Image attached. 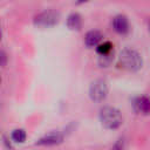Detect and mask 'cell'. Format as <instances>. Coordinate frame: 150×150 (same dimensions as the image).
I'll return each mask as SVG.
<instances>
[{"label":"cell","instance_id":"1","mask_svg":"<svg viewBox=\"0 0 150 150\" xmlns=\"http://www.w3.org/2000/svg\"><path fill=\"white\" fill-rule=\"evenodd\" d=\"M117 64L121 69L130 73L138 71L142 66H143V59L141 54L131 48H124L121 50L118 59H117Z\"/></svg>","mask_w":150,"mask_h":150},{"label":"cell","instance_id":"16","mask_svg":"<svg viewBox=\"0 0 150 150\" xmlns=\"http://www.w3.org/2000/svg\"><path fill=\"white\" fill-rule=\"evenodd\" d=\"M2 40V27H1V23H0V41Z\"/></svg>","mask_w":150,"mask_h":150},{"label":"cell","instance_id":"10","mask_svg":"<svg viewBox=\"0 0 150 150\" xmlns=\"http://www.w3.org/2000/svg\"><path fill=\"white\" fill-rule=\"evenodd\" d=\"M95 49H96L97 55H105V54L114 52V45L110 41H103V42L98 43L95 47Z\"/></svg>","mask_w":150,"mask_h":150},{"label":"cell","instance_id":"3","mask_svg":"<svg viewBox=\"0 0 150 150\" xmlns=\"http://www.w3.org/2000/svg\"><path fill=\"white\" fill-rule=\"evenodd\" d=\"M60 21V13L55 9H45L33 18V25L38 28H52Z\"/></svg>","mask_w":150,"mask_h":150},{"label":"cell","instance_id":"14","mask_svg":"<svg viewBox=\"0 0 150 150\" xmlns=\"http://www.w3.org/2000/svg\"><path fill=\"white\" fill-rule=\"evenodd\" d=\"M124 145H123V139H118L112 146H111V150H123Z\"/></svg>","mask_w":150,"mask_h":150},{"label":"cell","instance_id":"5","mask_svg":"<svg viewBox=\"0 0 150 150\" xmlns=\"http://www.w3.org/2000/svg\"><path fill=\"white\" fill-rule=\"evenodd\" d=\"M111 27L115 33L120 35H127L130 32V22L124 14H117L111 20Z\"/></svg>","mask_w":150,"mask_h":150},{"label":"cell","instance_id":"12","mask_svg":"<svg viewBox=\"0 0 150 150\" xmlns=\"http://www.w3.org/2000/svg\"><path fill=\"white\" fill-rule=\"evenodd\" d=\"M27 138V134L23 129L19 128V129H14L11 134V139L15 143H23Z\"/></svg>","mask_w":150,"mask_h":150},{"label":"cell","instance_id":"4","mask_svg":"<svg viewBox=\"0 0 150 150\" xmlns=\"http://www.w3.org/2000/svg\"><path fill=\"white\" fill-rule=\"evenodd\" d=\"M109 93L108 82L103 79H96L94 80L88 89V95L93 102H103Z\"/></svg>","mask_w":150,"mask_h":150},{"label":"cell","instance_id":"15","mask_svg":"<svg viewBox=\"0 0 150 150\" xmlns=\"http://www.w3.org/2000/svg\"><path fill=\"white\" fill-rule=\"evenodd\" d=\"M89 1H93V0H77L76 1V5H82V4H87Z\"/></svg>","mask_w":150,"mask_h":150},{"label":"cell","instance_id":"17","mask_svg":"<svg viewBox=\"0 0 150 150\" xmlns=\"http://www.w3.org/2000/svg\"><path fill=\"white\" fill-rule=\"evenodd\" d=\"M0 83H1V77H0Z\"/></svg>","mask_w":150,"mask_h":150},{"label":"cell","instance_id":"11","mask_svg":"<svg viewBox=\"0 0 150 150\" xmlns=\"http://www.w3.org/2000/svg\"><path fill=\"white\" fill-rule=\"evenodd\" d=\"M114 61V52L105 54V55H98L97 57V64L101 68H107L109 67Z\"/></svg>","mask_w":150,"mask_h":150},{"label":"cell","instance_id":"6","mask_svg":"<svg viewBox=\"0 0 150 150\" xmlns=\"http://www.w3.org/2000/svg\"><path fill=\"white\" fill-rule=\"evenodd\" d=\"M132 108L134 111L141 115H149L150 114V97L148 96H137L132 100Z\"/></svg>","mask_w":150,"mask_h":150},{"label":"cell","instance_id":"7","mask_svg":"<svg viewBox=\"0 0 150 150\" xmlns=\"http://www.w3.org/2000/svg\"><path fill=\"white\" fill-rule=\"evenodd\" d=\"M63 134L59 132V131H54V132H49L46 136L41 137L40 139H38L36 144L38 145H56L63 142Z\"/></svg>","mask_w":150,"mask_h":150},{"label":"cell","instance_id":"2","mask_svg":"<svg viewBox=\"0 0 150 150\" xmlns=\"http://www.w3.org/2000/svg\"><path fill=\"white\" fill-rule=\"evenodd\" d=\"M98 120L101 124L108 130H115L120 128L123 122L121 111L117 108L111 107V105H105L100 109Z\"/></svg>","mask_w":150,"mask_h":150},{"label":"cell","instance_id":"13","mask_svg":"<svg viewBox=\"0 0 150 150\" xmlns=\"http://www.w3.org/2000/svg\"><path fill=\"white\" fill-rule=\"evenodd\" d=\"M8 63V54L4 50V49H0V67H6Z\"/></svg>","mask_w":150,"mask_h":150},{"label":"cell","instance_id":"9","mask_svg":"<svg viewBox=\"0 0 150 150\" xmlns=\"http://www.w3.org/2000/svg\"><path fill=\"white\" fill-rule=\"evenodd\" d=\"M82 16L77 12L70 13L66 19V25L70 30H80L82 28Z\"/></svg>","mask_w":150,"mask_h":150},{"label":"cell","instance_id":"8","mask_svg":"<svg viewBox=\"0 0 150 150\" xmlns=\"http://www.w3.org/2000/svg\"><path fill=\"white\" fill-rule=\"evenodd\" d=\"M102 39H103V34L100 30L91 29V30H89V32L86 33L84 39H83V42H84V45H86L87 48H94L98 43L102 42Z\"/></svg>","mask_w":150,"mask_h":150},{"label":"cell","instance_id":"18","mask_svg":"<svg viewBox=\"0 0 150 150\" xmlns=\"http://www.w3.org/2000/svg\"><path fill=\"white\" fill-rule=\"evenodd\" d=\"M149 27H150V26H149Z\"/></svg>","mask_w":150,"mask_h":150}]
</instances>
